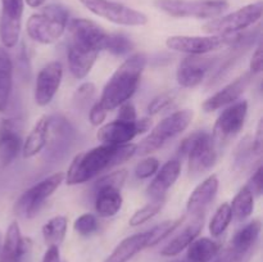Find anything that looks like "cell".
Masks as SVG:
<instances>
[{
  "instance_id": "6da1fadb",
  "label": "cell",
  "mask_w": 263,
  "mask_h": 262,
  "mask_svg": "<svg viewBox=\"0 0 263 262\" xmlns=\"http://www.w3.org/2000/svg\"><path fill=\"white\" fill-rule=\"evenodd\" d=\"M136 153V144L123 145L100 144L89 151L81 152L73 158L64 174L67 185H79L99 176L100 174L125 163Z\"/></svg>"
},
{
  "instance_id": "7a4b0ae2",
  "label": "cell",
  "mask_w": 263,
  "mask_h": 262,
  "mask_svg": "<svg viewBox=\"0 0 263 262\" xmlns=\"http://www.w3.org/2000/svg\"><path fill=\"white\" fill-rule=\"evenodd\" d=\"M146 66V55L144 53H134L113 72L112 76L103 87L100 105L107 112L116 109L122 103L133 98L138 90L141 74Z\"/></svg>"
},
{
  "instance_id": "3957f363",
  "label": "cell",
  "mask_w": 263,
  "mask_h": 262,
  "mask_svg": "<svg viewBox=\"0 0 263 262\" xmlns=\"http://www.w3.org/2000/svg\"><path fill=\"white\" fill-rule=\"evenodd\" d=\"M69 22V12L61 4H48L30 15L26 23L27 35L36 43L49 45L64 35Z\"/></svg>"
},
{
  "instance_id": "277c9868",
  "label": "cell",
  "mask_w": 263,
  "mask_h": 262,
  "mask_svg": "<svg viewBox=\"0 0 263 262\" xmlns=\"http://www.w3.org/2000/svg\"><path fill=\"white\" fill-rule=\"evenodd\" d=\"M193 118H194V112L192 109L177 110V112L167 116L152 128L151 133L140 143L136 144L135 154L148 156V154L158 151L171 139L184 133L190 126Z\"/></svg>"
},
{
  "instance_id": "5b68a950",
  "label": "cell",
  "mask_w": 263,
  "mask_h": 262,
  "mask_svg": "<svg viewBox=\"0 0 263 262\" xmlns=\"http://www.w3.org/2000/svg\"><path fill=\"white\" fill-rule=\"evenodd\" d=\"M179 153L187 158V167L192 175L210 171L217 162V145L207 131H195L181 141Z\"/></svg>"
},
{
  "instance_id": "8992f818",
  "label": "cell",
  "mask_w": 263,
  "mask_h": 262,
  "mask_svg": "<svg viewBox=\"0 0 263 262\" xmlns=\"http://www.w3.org/2000/svg\"><path fill=\"white\" fill-rule=\"evenodd\" d=\"M157 9L175 18L213 20L228 10V0H154Z\"/></svg>"
},
{
  "instance_id": "52a82bcc",
  "label": "cell",
  "mask_w": 263,
  "mask_h": 262,
  "mask_svg": "<svg viewBox=\"0 0 263 262\" xmlns=\"http://www.w3.org/2000/svg\"><path fill=\"white\" fill-rule=\"evenodd\" d=\"M246 38L241 33L235 35H208V36H170L166 40V46L174 51L189 54V55H204L211 51L236 46L243 44Z\"/></svg>"
},
{
  "instance_id": "ba28073f",
  "label": "cell",
  "mask_w": 263,
  "mask_h": 262,
  "mask_svg": "<svg viewBox=\"0 0 263 262\" xmlns=\"http://www.w3.org/2000/svg\"><path fill=\"white\" fill-rule=\"evenodd\" d=\"M263 3L257 2L239 8L233 13L208 21L203 30L210 35H235L258 22L262 17Z\"/></svg>"
},
{
  "instance_id": "9c48e42d",
  "label": "cell",
  "mask_w": 263,
  "mask_h": 262,
  "mask_svg": "<svg viewBox=\"0 0 263 262\" xmlns=\"http://www.w3.org/2000/svg\"><path fill=\"white\" fill-rule=\"evenodd\" d=\"M64 181V172H57L45 177L41 181L36 182L31 188L22 193L18 200L14 204L15 215L21 216L23 218L35 217L45 204L46 199L53 195V193L61 186Z\"/></svg>"
},
{
  "instance_id": "30bf717a",
  "label": "cell",
  "mask_w": 263,
  "mask_h": 262,
  "mask_svg": "<svg viewBox=\"0 0 263 262\" xmlns=\"http://www.w3.org/2000/svg\"><path fill=\"white\" fill-rule=\"evenodd\" d=\"M80 3L95 15L104 18L115 25L145 26L148 23L146 14L122 3L113 0H80Z\"/></svg>"
},
{
  "instance_id": "8fae6325",
  "label": "cell",
  "mask_w": 263,
  "mask_h": 262,
  "mask_svg": "<svg viewBox=\"0 0 263 262\" xmlns=\"http://www.w3.org/2000/svg\"><path fill=\"white\" fill-rule=\"evenodd\" d=\"M248 115V102L236 100L228 105L216 120L212 131V139L216 145L228 143L235 138L243 128Z\"/></svg>"
},
{
  "instance_id": "7c38bea8",
  "label": "cell",
  "mask_w": 263,
  "mask_h": 262,
  "mask_svg": "<svg viewBox=\"0 0 263 262\" xmlns=\"http://www.w3.org/2000/svg\"><path fill=\"white\" fill-rule=\"evenodd\" d=\"M151 126L152 121L148 117L138 118L133 122L115 120L100 126L97 133V139L100 141V144L123 145V144L130 143L140 134L146 133Z\"/></svg>"
},
{
  "instance_id": "4fadbf2b",
  "label": "cell",
  "mask_w": 263,
  "mask_h": 262,
  "mask_svg": "<svg viewBox=\"0 0 263 262\" xmlns=\"http://www.w3.org/2000/svg\"><path fill=\"white\" fill-rule=\"evenodd\" d=\"M261 221L253 220L235 233L230 243L220 249L211 262H239L253 248L261 233Z\"/></svg>"
},
{
  "instance_id": "5bb4252c",
  "label": "cell",
  "mask_w": 263,
  "mask_h": 262,
  "mask_svg": "<svg viewBox=\"0 0 263 262\" xmlns=\"http://www.w3.org/2000/svg\"><path fill=\"white\" fill-rule=\"evenodd\" d=\"M67 27L71 33L69 43L98 53L104 50L108 32L94 21L86 18H74L69 21Z\"/></svg>"
},
{
  "instance_id": "9a60e30c",
  "label": "cell",
  "mask_w": 263,
  "mask_h": 262,
  "mask_svg": "<svg viewBox=\"0 0 263 262\" xmlns=\"http://www.w3.org/2000/svg\"><path fill=\"white\" fill-rule=\"evenodd\" d=\"M0 41L3 48L12 49L17 45L22 30L25 0H0Z\"/></svg>"
},
{
  "instance_id": "2e32d148",
  "label": "cell",
  "mask_w": 263,
  "mask_h": 262,
  "mask_svg": "<svg viewBox=\"0 0 263 262\" xmlns=\"http://www.w3.org/2000/svg\"><path fill=\"white\" fill-rule=\"evenodd\" d=\"M62 79H63V66L61 62L53 61L44 66L36 77L35 90H33L36 104L40 107L48 105L59 90Z\"/></svg>"
},
{
  "instance_id": "e0dca14e",
  "label": "cell",
  "mask_w": 263,
  "mask_h": 262,
  "mask_svg": "<svg viewBox=\"0 0 263 262\" xmlns=\"http://www.w3.org/2000/svg\"><path fill=\"white\" fill-rule=\"evenodd\" d=\"M252 81V73L251 72H246L241 76H239L238 79L234 80L233 82L228 84L226 86H223L222 89L218 90L216 94H213L212 97L208 98L207 100H204V103L202 104L203 110L205 113L215 112L218 110L220 108L228 107V105L235 103L239 98L243 95V92L246 91V89L248 87V85Z\"/></svg>"
},
{
  "instance_id": "ac0fdd59",
  "label": "cell",
  "mask_w": 263,
  "mask_h": 262,
  "mask_svg": "<svg viewBox=\"0 0 263 262\" xmlns=\"http://www.w3.org/2000/svg\"><path fill=\"white\" fill-rule=\"evenodd\" d=\"M22 136L17 120H4L0 125V167L12 163L22 151Z\"/></svg>"
},
{
  "instance_id": "d6986e66",
  "label": "cell",
  "mask_w": 263,
  "mask_h": 262,
  "mask_svg": "<svg viewBox=\"0 0 263 262\" xmlns=\"http://www.w3.org/2000/svg\"><path fill=\"white\" fill-rule=\"evenodd\" d=\"M31 247V240L22 236L17 221L10 222L0 249V262H22Z\"/></svg>"
},
{
  "instance_id": "ffe728a7",
  "label": "cell",
  "mask_w": 263,
  "mask_h": 262,
  "mask_svg": "<svg viewBox=\"0 0 263 262\" xmlns=\"http://www.w3.org/2000/svg\"><path fill=\"white\" fill-rule=\"evenodd\" d=\"M212 63V58H202V55H190L185 58L176 72V80L180 86L192 89L202 84Z\"/></svg>"
},
{
  "instance_id": "44dd1931",
  "label": "cell",
  "mask_w": 263,
  "mask_h": 262,
  "mask_svg": "<svg viewBox=\"0 0 263 262\" xmlns=\"http://www.w3.org/2000/svg\"><path fill=\"white\" fill-rule=\"evenodd\" d=\"M181 174V162L180 159L174 158L167 161L158 171L156 176L152 180L151 184L146 188V194L153 200H164V195L174 186L175 182L179 179Z\"/></svg>"
},
{
  "instance_id": "7402d4cb",
  "label": "cell",
  "mask_w": 263,
  "mask_h": 262,
  "mask_svg": "<svg viewBox=\"0 0 263 262\" xmlns=\"http://www.w3.org/2000/svg\"><path fill=\"white\" fill-rule=\"evenodd\" d=\"M220 181L216 175H210L205 177L199 185L195 186L186 202V212L193 216L202 215L205 208L212 203L218 192Z\"/></svg>"
},
{
  "instance_id": "603a6c76",
  "label": "cell",
  "mask_w": 263,
  "mask_h": 262,
  "mask_svg": "<svg viewBox=\"0 0 263 262\" xmlns=\"http://www.w3.org/2000/svg\"><path fill=\"white\" fill-rule=\"evenodd\" d=\"M98 51L81 48L74 44L68 43L67 48V61L69 72L74 79H85L90 73L98 58Z\"/></svg>"
},
{
  "instance_id": "cb8c5ba5",
  "label": "cell",
  "mask_w": 263,
  "mask_h": 262,
  "mask_svg": "<svg viewBox=\"0 0 263 262\" xmlns=\"http://www.w3.org/2000/svg\"><path fill=\"white\" fill-rule=\"evenodd\" d=\"M203 229V216H195L194 220L185 226L176 236L171 239L163 248L161 249V254L164 257H175L187 248L195 239L199 236Z\"/></svg>"
},
{
  "instance_id": "d4e9b609",
  "label": "cell",
  "mask_w": 263,
  "mask_h": 262,
  "mask_svg": "<svg viewBox=\"0 0 263 262\" xmlns=\"http://www.w3.org/2000/svg\"><path fill=\"white\" fill-rule=\"evenodd\" d=\"M49 130H50V117L43 116L36 121L33 127L28 133L27 138L23 140L22 151H21L23 158H32L45 148L48 144Z\"/></svg>"
},
{
  "instance_id": "484cf974",
  "label": "cell",
  "mask_w": 263,
  "mask_h": 262,
  "mask_svg": "<svg viewBox=\"0 0 263 262\" xmlns=\"http://www.w3.org/2000/svg\"><path fill=\"white\" fill-rule=\"evenodd\" d=\"M122 204L123 198L121 189L112 186H102L95 189V211L99 217H113L120 212Z\"/></svg>"
},
{
  "instance_id": "4316f807",
  "label": "cell",
  "mask_w": 263,
  "mask_h": 262,
  "mask_svg": "<svg viewBox=\"0 0 263 262\" xmlns=\"http://www.w3.org/2000/svg\"><path fill=\"white\" fill-rule=\"evenodd\" d=\"M146 241H148L146 231L127 236L122 241H120V244L113 249L112 253L105 258L104 262H128L139 252L146 248Z\"/></svg>"
},
{
  "instance_id": "83f0119b",
  "label": "cell",
  "mask_w": 263,
  "mask_h": 262,
  "mask_svg": "<svg viewBox=\"0 0 263 262\" xmlns=\"http://www.w3.org/2000/svg\"><path fill=\"white\" fill-rule=\"evenodd\" d=\"M13 90V62L7 49L0 46V112H5Z\"/></svg>"
},
{
  "instance_id": "f1b7e54d",
  "label": "cell",
  "mask_w": 263,
  "mask_h": 262,
  "mask_svg": "<svg viewBox=\"0 0 263 262\" xmlns=\"http://www.w3.org/2000/svg\"><path fill=\"white\" fill-rule=\"evenodd\" d=\"M221 249V244L211 238H197L186 248L182 262H211Z\"/></svg>"
},
{
  "instance_id": "f546056e",
  "label": "cell",
  "mask_w": 263,
  "mask_h": 262,
  "mask_svg": "<svg viewBox=\"0 0 263 262\" xmlns=\"http://www.w3.org/2000/svg\"><path fill=\"white\" fill-rule=\"evenodd\" d=\"M67 225H68V221L63 215L54 216L50 220L46 221L41 229L46 246H61L66 238Z\"/></svg>"
},
{
  "instance_id": "4dcf8cb0",
  "label": "cell",
  "mask_w": 263,
  "mask_h": 262,
  "mask_svg": "<svg viewBox=\"0 0 263 262\" xmlns=\"http://www.w3.org/2000/svg\"><path fill=\"white\" fill-rule=\"evenodd\" d=\"M230 208L233 218H235L238 222H243L253 213L254 195L247 185L236 193L233 202H231Z\"/></svg>"
},
{
  "instance_id": "1f68e13d",
  "label": "cell",
  "mask_w": 263,
  "mask_h": 262,
  "mask_svg": "<svg viewBox=\"0 0 263 262\" xmlns=\"http://www.w3.org/2000/svg\"><path fill=\"white\" fill-rule=\"evenodd\" d=\"M184 220L185 217L182 216V217L175 218V220L163 221V222L158 223V225H156L154 228H152L151 230L146 231V233H148L146 248H149V247H154L158 243H161V241L163 240V239H166L170 234L174 233V231L176 230L182 222H184Z\"/></svg>"
},
{
  "instance_id": "d6a6232c",
  "label": "cell",
  "mask_w": 263,
  "mask_h": 262,
  "mask_svg": "<svg viewBox=\"0 0 263 262\" xmlns=\"http://www.w3.org/2000/svg\"><path fill=\"white\" fill-rule=\"evenodd\" d=\"M231 220H233V213H231L230 203H222L210 221L211 235L213 238H218L220 235H222L230 225Z\"/></svg>"
},
{
  "instance_id": "836d02e7",
  "label": "cell",
  "mask_w": 263,
  "mask_h": 262,
  "mask_svg": "<svg viewBox=\"0 0 263 262\" xmlns=\"http://www.w3.org/2000/svg\"><path fill=\"white\" fill-rule=\"evenodd\" d=\"M134 49V43L123 33H108L105 41L104 50L115 54V55H123L130 53Z\"/></svg>"
},
{
  "instance_id": "e575fe53",
  "label": "cell",
  "mask_w": 263,
  "mask_h": 262,
  "mask_svg": "<svg viewBox=\"0 0 263 262\" xmlns=\"http://www.w3.org/2000/svg\"><path fill=\"white\" fill-rule=\"evenodd\" d=\"M162 207H163V200H153L152 203H148L144 207L135 211L134 215L130 217V220H128V223L133 228L143 225V223L148 222L151 218H153L162 210Z\"/></svg>"
},
{
  "instance_id": "d590c367",
  "label": "cell",
  "mask_w": 263,
  "mask_h": 262,
  "mask_svg": "<svg viewBox=\"0 0 263 262\" xmlns=\"http://www.w3.org/2000/svg\"><path fill=\"white\" fill-rule=\"evenodd\" d=\"M99 228L97 216L92 213H84L79 216L73 222V230L81 236H89L94 234Z\"/></svg>"
},
{
  "instance_id": "8d00e7d4",
  "label": "cell",
  "mask_w": 263,
  "mask_h": 262,
  "mask_svg": "<svg viewBox=\"0 0 263 262\" xmlns=\"http://www.w3.org/2000/svg\"><path fill=\"white\" fill-rule=\"evenodd\" d=\"M126 179H127V170H118V171L113 172H107L105 175H103L102 177L97 180L95 182L94 189L102 186H112L117 188V189H122V186L125 185Z\"/></svg>"
},
{
  "instance_id": "74e56055",
  "label": "cell",
  "mask_w": 263,
  "mask_h": 262,
  "mask_svg": "<svg viewBox=\"0 0 263 262\" xmlns=\"http://www.w3.org/2000/svg\"><path fill=\"white\" fill-rule=\"evenodd\" d=\"M175 99H176V92L164 91L162 92V94L157 95V97L149 103L146 110H148V113L151 116L158 115V113H161L162 110L167 109V108L175 102Z\"/></svg>"
},
{
  "instance_id": "f35d334b",
  "label": "cell",
  "mask_w": 263,
  "mask_h": 262,
  "mask_svg": "<svg viewBox=\"0 0 263 262\" xmlns=\"http://www.w3.org/2000/svg\"><path fill=\"white\" fill-rule=\"evenodd\" d=\"M159 169V161L156 157H146L139 162L135 167V176L140 180L149 179Z\"/></svg>"
},
{
  "instance_id": "ab89813d",
  "label": "cell",
  "mask_w": 263,
  "mask_h": 262,
  "mask_svg": "<svg viewBox=\"0 0 263 262\" xmlns=\"http://www.w3.org/2000/svg\"><path fill=\"white\" fill-rule=\"evenodd\" d=\"M95 85L92 82H84L77 87L76 92L73 95V102L79 107H84L86 105L90 100H92L95 95Z\"/></svg>"
},
{
  "instance_id": "60d3db41",
  "label": "cell",
  "mask_w": 263,
  "mask_h": 262,
  "mask_svg": "<svg viewBox=\"0 0 263 262\" xmlns=\"http://www.w3.org/2000/svg\"><path fill=\"white\" fill-rule=\"evenodd\" d=\"M247 186L251 189V192L253 193V195H259L262 194V190H263V167L259 164L257 167V170L254 171V174L252 175L251 179H249V182L247 184Z\"/></svg>"
},
{
  "instance_id": "b9f144b4",
  "label": "cell",
  "mask_w": 263,
  "mask_h": 262,
  "mask_svg": "<svg viewBox=\"0 0 263 262\" xmlns=\"http://www.w3.org/2000/svg\"><path fill=\"white\" fill-rule=\"evenodd\" d=\"M116 120L126 121V122H133V121L138 120V116H136V109L130 100L122 103V104L118 107V115H117V118H116Z\"/></svg>"
},
{
  "instance_id": "7bdbcfd3",
  "label": "cell",
  "mask_w": 263,
  "mask_h": 262,
  "mask_svg": "<svg viewBox=\"0 0 263 262\" xmlns=\"http://www.w3.org/2000/svg\"><path fill=\"white\" fill-rule=\"evenodd\" d=\"M107 115H108L107 110H105L99 103L95 102L89 110L90 123H91L92 126H100L103 122H104L105 118H107Z\"/></svg>"
},
{
  "instance_id": "ee69618b",
  "label": "cell",
  "mask_w": 263,
  "mask_h": 262,
  "mask_svg": "<svg viewBox=\"0 0 263 262\" xmlns=\"http://www.w3.org/2000/svg\"><path fill=\"white\" fill-rule=\"evenodd\" d=\"M263 68V51L262 46H258L256 49V51L253 53L251 59V63H249V69H251L252 74H257L262 71Z\"/></svg>"
},
{
  "instance_id": "f6af8a7d",
  "label": "cell",
  "mask_w": 263,
  "mask_h": 262,
  "mask_svg": "<svg viewBox=\"0 0 263 262\" xmlns=\"http://www.w3.org/2000/svg\"><path fill=\"white\" fill-rule=\"evenodd\" d=\"M41 262H62L61 252L58 246H48V249L44 253L43 261Z\"/></svg>"
},
{
  "instance_id": "bcb514c9",
  "label": "cell",
  "mask_w": 263,
  "mask_h": 262,
  "mask_svg": "<svg viewBox=\"0 0 263 262\" xmlns=\"http://www.w3.org/2000/svg\"><path fill=\"white\" fill-rule=\"evenodd\" d=\"M45 2L46 0H25V4H27L31 8H40L43 7Z\"/></svg>"
},
{
  "instance_id": "7dc6e473",
  "label": "cell",
  "mask_w": 263,
  "mask_h": 262,
  "mask_svg": "<svg viewBox=\"0 0 263 262\" xmlns=\"http://www.w3.org/2000/svg\"><path fill=\"white\" fill-rule=\"evenodd\" d=\"M2 243H3V234L0 231V249H2Z\"/></svg>"
}]
</instances>
